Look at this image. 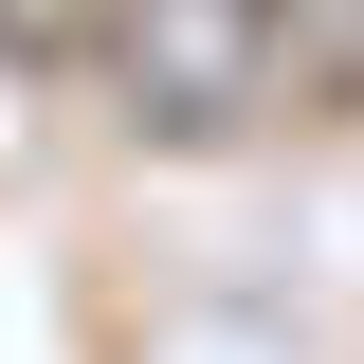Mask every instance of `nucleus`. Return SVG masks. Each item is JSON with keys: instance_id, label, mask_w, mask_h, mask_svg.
Returning <instances> with one entry per match:
<instances>
[{"instance_id": "f257e3e1", "label": "nucleus", "mask_w": 364, "mask_h": 364, "mask_svg": "<svg viewBox=\"0 0 364 364\" xmlns=\"http://www.w3.org/2000/svg\"><path fill=\"white\" fill-rule=\"evenodd\" d=\"M128 91L164 128H219L237 91H255V0H146L128 18Z\"/></svg>"}, {"instance_id": "f03ea898", "label": "nucleus", "mask_w": 364, "mask_h": 364, "mask_svg": "<svg viewBox=\"0 0 364 364\" xmlns=\"http://www.w3.org/2000/svg\"><path fill=\"white\" fill-rule=\"evenodd\" d=\"M291 73L328 109H364V0H291Z\"/></svg>"}]
</instances>
